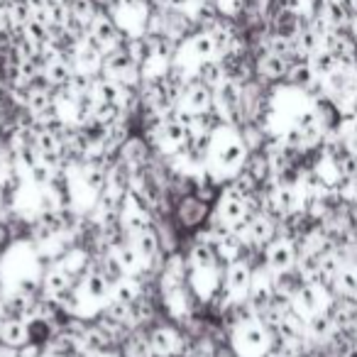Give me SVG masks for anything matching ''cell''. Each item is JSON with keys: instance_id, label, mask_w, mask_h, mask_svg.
Instances as JSON below:
<instances>
[{"instance_id": "cell-7", "label": "cell", "mask_w": 357, "mask_h": 357, "mask_svg": "<svg viewBox=\"0 0 357 357\" xmlns=\"http://www.w3.org/2000/svg\"><path fill=\"white\" fill-rule=\"evenodd\" d=\"M291 303L298 316L308 318V316H313V313L328 311V291L323 284H301L298 291L294 294Z\"/></svg>"}, {"instance_id": "cell-15", "label": "cell", "mask_w": 357, "mask_h": 357, "mask_svg": "<svg viewBox=\"0 0 357 357\" xmlns=\"http://www.w3.org/2000/svg\"><path fill=\"white\" fill-rule=\"evenodd\" d=\"M118 159L130 169V172H132V169H142L144 164H147V159H149L147 142H144L142 137H130L128 142L120 147Z\"/></svg>"}, {"instance_id": "cell-5", "label": "cell", "mask_w": 357, "mask_h": 357, "mask_svg": "<svg viewBox=\"0 0 357 357\" xmlns=\"http://www.w3.org/2000/svg\"><path fill=\"white\" fill-rule=\"evenodd\" d=\"M298 248L291 238H274L269 245H264V267L274 274H284L296 269Z\"/></svg>"}, {"instance_id": "cell-27", "label": "cell", "mask_w": 357, "mask_h": 357, "mask_svg": "<svg viewBox=\"0 0 357 357\" xmlns=\"http://www.w3.org/2000/svg\"><path fill=\"white\" fill-rule=\"evenodd\" d=\"M213 357H238V355H235L233 347H220V350L213 352Z\"/></svg>"}, {"instance_id": "cell-31", "label": "cell", "mask_w": 357, "mask_h": 357, "mask_svg": "<svg viewBox=\"0 0 357 357\" xmlns=\"http://www.w3.org/2000/svg\"><path fill=\"white\" fill-rule=\"evenodd\" d=\"M352 194H355V196H357V176H355V178H352Z\"/></svg>"}, {"instance_id": "cell-23", "label": "cell", "mask_w": 357, "mask_h": 357, "mask_svg": "<svg viewBox=\"0 0 357 357\" xmlns=\"http://www.w3.org/2000/svg\"><path fill=\"white\" fill-rule=\"evenodd\" d=\"M316 79V74H313L311 64H301V66H294L291 69V81L298 86H311V81Z\"/></svg>"}, {"instance_id": "cell-26", "label": "cell", "mask_w": 357, "mask_h": 357, "mask_svg": "<svg viewBox=\"0 0 357 357\" xmlns=\"http://www.w3.org/2000/svg\"><path fill=\"white\" fill-rule=\"evenodd\" d=\"M0 357H20V352H17L15 347H8L0 342Z\"/></svg>"}, {"instance_id": "cell-20", "label": "cell", "mask_w": 357, "mask_h": 357, "mask_svg": "<svg viewBox=\"0 0 357 357\" xmlns=\"http://www.w3.org/2000/svg\"><path fill=\"white\" fill-rule=\"evenodd\" d=\"M340 269H342L340 255H335V252L321 255V282L318 284H323V287H333V282H335V277H337Z\"/></svg>"}, {"instance_id": "cell-19", "label": "cell", "mask_w": 357, "mask_h": 357, "mask_svg": "<svg viewBox=\"0 0 357 357\" xmlns=\"http://www.w3.org/2000/svg\"><path fill=\"white\" fill-rule=\"evenodd\" d=\"M311 69H313V74H316V76L328 79L333 71L340 69V64H337V56L333 54L331 50H318L316 54H313V59H311Z\"/></svg>"}, {"instance_id": "cell-28", "label": "cell", "mask_w": 357, "mask_h": 357, "mask_svg": "<svg viewBox=\"0 0 357 357\" xmlns=\"http://www.w3.org/2000/svg\"><path fill=\"white\" fill-rule=\"evenodd\" d=\"M347 27H350V35H352V37H355V40H357V10H355V13H352V15H350V25H347Z\"/></svg>"}, {"instance_id": "cell-1", "label": "cell", "mask_w": 357, "mask_h": 357, "mask_svg": "<svg viewBox=\"0 0 357 357\" xmlns=\"http://www.w3.org/2000/svg\"><path fill=\"white\" fill-rule=\"evenodd\" d=\"M250 157V147L245 144V139L235 132H213V149H211V159L215 167L225 169L230 176H235L238 172L245 169V162Z\"/></svg>"}, {"instance_id": "cell-6", "label": "cell", "mask_w": 357, "mask_h": 357, "mask_svg": "<svg viewBox=\"0 0 357 357\" xmlns=\"http://www.w3.org/2000/svg\"><path fill=\"white\" fill-rule=\"evenodd\" d=\"M149 345H152V352L164 357H178L184 355L186 350V340L181 335V331L174 326H152L149 328Z\"/></svg>"}, {"instance_id": "cell-10", "label": "cell", "mask_w": 357, "mask_h": 357, "mask_svg": "<svg viewBox=\"0 0 357 357\" xmlns=\"http://www.w3.org/2000/svg\"><path fill=\"white\" fill-rule=\"evenodd\" d=\"M74 287H76L74 279H71L64 269L56 267V264L42 274V294L50 296V298H54V301H61V298H64Z\"/></svg>"}, {"instance_id": "cell-12", "label": "cell", "mask_w": 357, "mask_h": 357, "mask_svg": "<svg viewBox=\"0 0 357 357\" xmlns=\"http://www.w3.org/2000/svg\"><path fill=\"white\" fill-rule=\"evenodd\" d=\"M56 267L64 269L66 274H69L71 279H74L76 284H79V279L84 277L86 272H89L93 264H91V255L86 252V250L81 248H69L64 255H61L59 259H56Z\"/></svg>"}, {"instance_id": "cell-17", "label": "cell", "mask_w": 357, "mask_h": 357, "mask_svg": "<svg viewBox=\"0 0 357 357\" xmlns=\"http://www.w3.org/2000/svg\"><path fill=\"white\" fill-rule=\"evenodd\" d=\"M139 296H144V282L137 274H125L113 287V298L123 303H135Z\"/></svg>"}, {"instance_id": "cell-30", "label": "cell", "mask_w": 357, "mask_h": 357, "mask_svg": "<svg viewBox=\"0 0 357 357\" xmlns=\"http://www.w3.org/2000/svg\"><path fill=\"white\" fill-rule=\"evenodd\" d=\"M6 311H3V308H0V331H3V326H6Z\"/></svg>"}, {"instance_id": "cell-13", "label": "cell", "mask_w": 357, "mask_h": 357, "mask_svg": "<svg viewBox=\"0 0 357 357\" xmlns=\"http://www.w3.org/2000/svg\"><path fill=\"white\" fill-rule=\"evenodd\" d=\"M110 252H113V257L120 262L125 274H142L144 269H147V264L142 262V257H139V252L135 250V245L130 243V238L115 243L113 248H110Z\"/></svg>"}, {"instance_id": "cell-25", "label": "cell", "mask_w": 357, "mask_h": 357, "mask_svg": "<svg viewBox=\"0 0 357 357\" xmlns=\"http://www.w3.org/2000/svg\"><path fill=\"white\" fill-rule=\"evenodd\" d=\"M345 149L350 154H357V123H355V128L350 130V135L345 137Z\"/></svg>"}, {"instance_id": "cell-4", "label": "cell", "mask_w": 357, "mask_h": 357, "mask_svg": "<svg viewBox=\"0 0 357 357\" xmlns=\"http://www.w3.org/2000/svg\"><path fill=\"white\" fill-rule=\"evenodd\" d=\"M215 218L223 220V223L233 230L243 228V225L252 218V213H250V208H248V199H243L238 191L225 186L223 194L218 196V204H215Z\"/></svg>"}, {"instance_id": "cell-14", "label": "cell", "mask_w": 357, "mask_h": 357, "mask_svg": "<svg viewBox=\"0 0 357 357\" xmlns=\"http://www.w3.org/2000/svg\"><path fill=\"white\" fill-rule=\"evenodd\" d=\"M0 342L8 347H25L27 342H32V335H30V323L22 321V318H6V326L0 331Z\"/></svg>"}, {"instance_id": "cell-29", "label": "cell", "mask_w": 357, "mask_h": 357, "mask_svg": "<svg viewBox=\"0 0 357 357\" xmlns=\"http://www.w3.org/2000/svg\"><path fill=\"white\" fill-rule=\"evenodd\" d=\"M6 298H8V294H6V291H3V287H0V308L6 306Z\"/></svg>"}, {"instance_id": "cell-9", "label": "cell", "mask_w": 357, "mask_h": 357, "mask_svg": "<svg viewBox=\"0 0 357 357\" xmlns=\"http://www.w3.org/2000/svg\"><path fill=\"white\" fill-rule=\"evenodd\" d=\"M211 215V206L204 196L199 194H186L178 199L176 204V220L184 228H199L201 223H206Z\"/></svg>"}, {"instance_id": "cell-18", "label": "cell", "mask_w": 357, "mask_h": 357, "mask_svg": "<svg viewBox=\"0 0 357 357\" xmlns=\"http://www.w3.org/2000/svg\"><path fill=\"white\" fill-rule=\"evenodd\" d=\"M335 291L345 298H357V267L355 264H342V269L337 272L335 282H333Z\"/></svg>"}, {"instance_id": "cell-3", "label": "cell", "mask_w": 357, "mask_h": 357, "mask_svg": "<svg viewBox=\"0 0 357 357\" xmlns=\"http://www.w3.org/2000/svg\"><path fill=\"white\" fill-rule=\"evenodd\" d=\"M252 264L245 257H238L233 262L225 264L223 272V294L228 298V303L233 301H245L250 294V287H252Z\"/></svg>"}, {"instance_id": "cell-16", "label": "cell", "mask_w": 357, "mask_h": 357, "mask_svg": "<svg viewBox=\"0 0 357 357\" xmlns=\"http://www.w3.org/2000/svg\"><path fill=\"white\" fill-rule=\"evenodd\" d=\"M335 333V321H333L331 311H321V313H313V316L306 318V337L311 340H328V337Z\"/></svg>"}, {"instance_id": "cell-22", "label": "cell", "mask_w": 357, "mask_h": 357, "mask_svg": "<svg viewBox=\"0 0 357 357\" xmlns=\"http://www.w3.org/2000/svg\"><path fill=\"white\" fill-rule=\"evenodd\" d=\"M264 71H267L272 79H279V76L287 74V59H284L282 54H274L269 56L267 61H264Z\"/></svg>"}, {"instance_id": "cell-2", "label": "cell", "mask_w": 357, "mask_h": 357, "mask_svg": "<svg viewBox=\"0 0 357 357\" xmlns=\"http://www.w3.org/2000/svg\"><path fill=\"white\" fill-rule=\"evenodd\" d=\"M269 345H272L269 328L259 318H252V321L233 328V350L238 357H259Z\"/></svg>"}, {"instance_id": "cell-21", "label": "cell", "mask_w": 357, "mask_h": 357, "mask_svg": "<svg viewBox=\"0 0 357 357\" xmlns=\"http://www.w3.org/2000/svg\"><path fill=\"white\" fill-rule=\"evenodd\" d=\"M337 174L340 176H347V178H355L357 176V154H350L345 149V154H342L340 159H337Z\"/></svg>"}, {"instance_id": "cell-11", "label": "cell", "mask_w": 357, "mask_h": 357, "mask_svg": "<svg viewBox=\"0 0 357 357\" xmlns=\"http://www.w3.org/2000/svg\"><path fill=\"white\" fill-rule=\"evenodd\" d=\"M130 243L135 245V250L139 252L142 262L147 264V269H154V259L162 257V238H159L157 230H154V228L142 230V233L132 235V238H130Z\"/></svg>"}, {"instance_id": "cell-24", "label": "cell", "mask_w": 357, "mask_h": 357, "mask_svg": "<svg viewBox=\"0 0 357 357\" xmlns=\"http://www.w3.org/2000/svg\"><path fill=\"white\" fill-rule=\"evenodd\" d=\"M298 47H301L306 54H316V52L321 50V37H318L316 32H303L301 40H298Z\"/></svg>"}, {"instance_id": "cell-32", "label": "cell", "mask_w": 357, "mask_h": 357, "mask_svg": "<svg viewBox=\"0 0 357 357\" xmlns=\"http://www.w3.org/2000/svg\"><path fill=\"white\" fill-rule=\"evenodd\" d=\"M350 357H357V350H352V352H350Z\"/></svg>"}, {"instance_id": "cell-8", "label": "cell", "mask_w": 357, "mask_h": 357, "mask_svg": "<svg viewBox=\"0 0 357 357\" xmlns=\"http://www.w3.org/2000/svg\"><path fill=\"white\" fill-rule=\"evenodd\" d=\"M79 291L91 306L98 308V303H108L113 298V284L103 277V272H98L96 267H91L84 277L79 279Z\"/></svg>"}]
</instances>
